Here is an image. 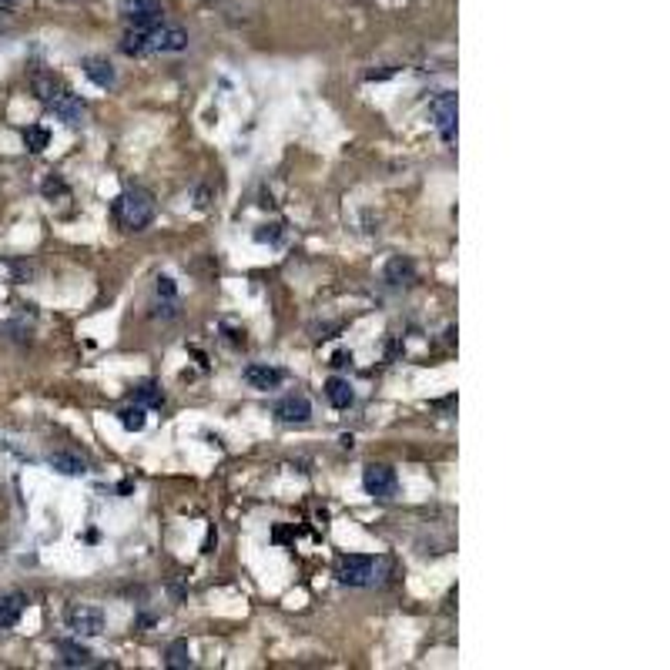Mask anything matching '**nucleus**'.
Segmentation results:
<instances>
[{"instance_id":"obj_1","label":"nucleus","mask_w":670,"mask_h":670,"mask_svg":"<svg viewBox=\"0 0 670 670\" xmlns=\"http://www.w3.org/2000/svg\"><path fill=\"white\" fill-rule=\"evenodd\" d=\"M111 212H114V221L124 231H144L154 221L158 205H154V195L148 188H128V191H121L114 198Z\"/></svg>"},{"instance_id":"obj_2","label":"nucleus","mask_w":670,"mask_h":670,"mask_svg":"<svg viewBox=\"0 0 670 670\" xmlns=\"http://www.w3.org/2000/svg\"><path fill=\"white\" fill-rule=\"evenodd\" d=\"M362 489H366L369 496H376V500H392L399 489L396 470L385 466V463H369L366 470H362Z\"/></svg>"},{"instance_id":"obj_3","label":"nucleus","mask_w":670,"mask_h":670,"mask_svg":"<svg viewBox=\"0 0 670 670\" xmlns=\"http://www.w3.org/2000/svg\"><path fill=\"white\" fill-rule=\"evenodd\" d=\"M121 17L128 27L148 31L154 24H161L165 7H161V0H121Z\"/></svg>"},{"instance_id":"obj_4","label":"nucleus","mask_w":670,"mask_h":670,"mask_svg":"<svg viewBox=\"0 0 670 670\" xmlns=\"http://www.w3.org/2000/svg\"><path fill=\"white\" fill-rule=\"evenodd\" d=\"M429 114H432V124H436L439 137L446 144H453L456 141V94L453 91L436 94L432 104H429Z\"/></svg>"},{"instance_id":"obj_5","label":"nucleus","mask_w":670,"mask_h":670,"mask_svg":"<svg viewBox=\"0 0 670 670\" xmlns=\"http://www.w3.org/2000/svg\"><path fill=\"white\" fill-rule=\"evenodd\" d=\"M64 620H67V630H74L77 637H101L104 634V613L97 607H88V603L67 607Z\"/></svg>"},{"instance_id":"obj_6","label":"nucleus","mask_w":670,"mask_h":670,"mask_svg":"<svg viewBox=\"0 0 670 670\" xmlns=\"http://www.w3.org/2000/svg\"><path fill=\"white\" fill-rule=\"evenodd\" d=\"M335 577H339V583H346V587H369L372 577H376V563H372L369 556L349 553V556H339Z\"/></svg>"},{"instance_id":"obj_7","label":"nucleus","mask_w":670,"mask_h":670,"mask_svg":"<svg viewBox=\"0 0 670 670\" xmlns=\"http://www.w3.org/2000/svg\"><path fill=\"white\" fill-rule=\"evenodd\" d=\"M188 47V31L171 27V24H154L148 27V54H178Z\"/></svg>"},{"instance_id":"obj_8","label":"nucleus","mask_w":670,"mask_h":670,"mask_svg":"<svg viewBox=\"0 0 670 670\" xmlns=\"http://www.w3.org/2000/svg\"><path fill=\"white\" fill-rule=\"evenodd\" d=\"M47 111H50L57 121H64V124H81V121H84V111H88V107H84V101H81L77 94H71V91H64V88H61V91L47 101Z\"/></svg>"},{"instance_id":"obj_9","label":"nucleus","mask_w":670,"mask_h":670,"mask_svg":"<svg viewBox=\"0 0 670 670\" xmlns=\"http://www.w3.org/2000/svg\"><path fill=\"white\" fill-rule=\"evenodd\" d=\"M275 416H278L282 423H289V426H302V423L312 419V402H308L302 392H292V396L275 402Z\"/></svg>"},{"instance_id":"obj_10","label":"nucleus","mask_w":670,"mask_h":670,"mask_svg":"<svg viewBox=\"0 0 670 670\" xmlns=\"http://www.w3.org/2000/svg\"><path fill=\"white\" fill-rule=\"evenodd\" d=\"M245 382L252 385V389H259V392H268V389H278L282 385V379H285V372L282 369L268 366V362H252V366L242 372Z\"/></svg>"},{"instance_id":"obj_11","label":"nucleus","mask_w":670,"mask_h":670,"mask_svg":"<svg viewBox=\"0 0 670 670\" xmlns=\"http://www.w3.org/2000/svg\"><path fill=\"white\" fill-rule=\"evenodd\" d=\"M27 610V596L24 594H0V630H11L20 624Z\"/></svg>"},{"instance_id":"obj_12","label":"nucleus","mask_w":670,"mask_h":670,"mask_svg":"<svg viewBox=\"0 0 670 670\" xmlns=\"http://www.w3.org/2000/svg\"><path fill=\"white\" fill-rule=\"evenodd\" d=\"M81 67H84V77H88L91 84H97V88H114V81H118L111 61H104V57H84Z\"/></svg>"},{"instance_id":"obj_13","label":"nucleus","mask_w":670,"mask_h":670,"mask_svg":"<svg viewBox=\"0 0 670 670\" xmlns=\"http://www.w3.org/2000/svg\"><path fill=\"white\" fill-rule=\"evenodd\" d=\"M47 463H50V470H57L61 476H84V472H88V459L77 456V453H71V449H57V453H50Z\"/></svg>"},{"instance_id":"obj_14","label":"nucleus","mask_w":670,"mask_h":670,"mask_svg":"<svg viewBox=\"0 0 670 670\" xmlns=\"http://www.w3.org/2000/svg\"><path fill=\"white\" fill-rule=\"evenodd\" d=\"M57 654H61L64 667H91L94 664V654L77 640H57Z\"/></svg>"},{"instance_id":"obj_15","label":"nucleus","mask_w":670,"mask_h":670,"mask_svg":"<svg viewBox=\"0 0 670 670\" xmlns=\"http://www.w3.org/2000/svg\"><path fill=\"white\" fill-rule=\"evenodd\" d=\"M325 399H329V406H332V409H349L352 402H355V392H352L349 379H339V376H332V379L325 382Z\"/></svg>"},{"instance_id":"obj_16","label":"nucleus","mask_w":670,"mask_h":670,"mask_svg":"<svg viewBox=\"0 0 670 670\" xmlns=\"http://www.w3.org/2000/svg\"><path fill=\"white\" fill-rule=\"evenodd\" d=\"M385 282L389 285H409V282H416V265H412L409 259H402V255H396V259L385 261Z\"/></svg>"},{"instance_id":"obj_17","label":"nucleus","mask_w":670,"mask_h":670,"mask_svg":"<svg viewBox=\"0 0 670 670\" xmlns=\"http://www.w3.org/2000/svg\"><path fill=\"white\" fill-rule=\"evenodd\" d=\"M61 88H64V84H61V81H57L54 74H50V71H37V74L31 77L34 97H37V101H44V104H47V101H50V97H54L57 91H61Z\"/></svg>"},{"instance_id":"obj_18","label":"nucleus","mask_w":670,"mask_h":670,"mask_svg":"<svg viewBox=\"0 0 670 670\" xmlns=\"http://www.w3.org/2000/svg\"><path fill=\"white\" fill-rule=\"evenodd\" d=\"M121 54L128 57H148V31H137V27H128V34L121 37Z\"/></svg>"},{"instance_id":"obj_19","label":"nucleus","mask_w":670,"mask_h":670,"mask_svg":"<svg viewBox=\"0 0 670 670\" xmlns=\"http://www.w3.org/2000/svg\"><path fill=\"white\" fill-rule=\"evenodd\" d=\"M165 664L175 670L191 667V650H188V640H171L165 650Z\"/></svg>"},{"instance_id":"obj_20","label":"nucleus","mask_w":670,"mask_h":670,"mask_svg":"<svg viewBox=\"0 0 670 670\" xmlns=\"http://www.w3.org/2000/svg\"><path fill=\"white\" fill-rule=\"evenodd\" d=\"M50 144V131H47L44 124H31V128H24V148L34 154H41Z\"/></svg>"},{"instance_id":"obj_21","label":"nucleus","mask_w":670,"mask_h":670,"mask_svg":"<svg viewBox=\"0 0 670 670\" xmlns=\"http://www.w3.org/2000/svg\"><path fill=\"white\" fill-rule=\"evenodd\" d=\"M118 423H121L128 432H141L144 423H148V419H144V406H137V402H135V406L121 409V412H118Z\"/></svg>"},{"instance_id":"obj_22","label":"nucleus","mask_w":670,"mask_h":670,"mask_svg":"<svg viewBox=\"0 0 670 670\" xmlns=\"http://www.w3.org/2000/svg\"><path fill=\"white\" fill-rule=\"evenodd\" d=\"M135 402L137 406H161V402H165V392H161V385H154V382H141L135 389Z\"/></svg>"},{"instance_id":"obj_23","label":"nucleus","mask_w":670,"mask_h":670,"mask_svg":"<svg viewBox=\"0 0 670 670\" xmlns=\"http://www.w3.org/2000/svg\"><path fill=\"white\" fill-rule=\"evenodd\" d=\"M151 308H154L151 312L154 319H175V315H178V302H175V299H161V302H154Z\"/></svg>"},{"instance_id":"obj_24","label":"nucleus","mask_w":670,"mask_h":670,"mask_svg":"<svg viewBox=\"0 0 670 670\" xmlns=\"http://www.w3.org/2000/svg\"><path fill=\"white\" fill-rule=\"evenodd\" d=\"M154 292H158V299H178V285H175V278H168V275H161V278L154 282Z\"/></svg>"},{"instance_id":"obj_25","label":"nucleus","mask_w":670,"mask_h":670,"mask_svg":"<svg viewBox=\"0 0 670 670\" xmlns=\"http://www.w3.org/2000/svg\"><path fill=\"white\" fill-rule=\"evenodd\" d=\"M278 238H282V225H261V228L255 231V242H261V245H265V242L275 245Z\"/></svg>"},{"instance_id":"obj_26","label":"nucleus","mask_w":670,"mask_h":670,"mask_svg":"<svg viewBox=\"0 0 670 670\" xmlns=\"http://www.w3.org/2000/svg\"><path fill=\"white\" fill-rule=\"evenodd\" d=\"M64 191H67V188H64L61 178H47V182H44V195H47V198H54V195H64Z\"/></svg>"},{"instance_id":"obj_27","label":"nucleus","mask_w":670,"mask_h":670,"mask_svg":"<svg viewBox=\"0 0 670 670\" xmlns=\"http://www.w3.org/2000/svg\"><path fill=\"white\" fill-rule=\"evenodd\" d=\"M332 366H335V369L352 366V352H335V355H332Z\"/></svg>"},{"instance_id":"obj_28","label":"nucleus","mask_w":670,"mask_h":670,"mask_svg":"<svg viewBox=\"0 0 670 670\" xmlns=\"http://www.w3.org/2000/svg\"><path fill=\"white\" fill-rule=\"evenodd\" d=\"M11 4H14V0H0V7H11Z\"/></svg>"}]
</instances>
